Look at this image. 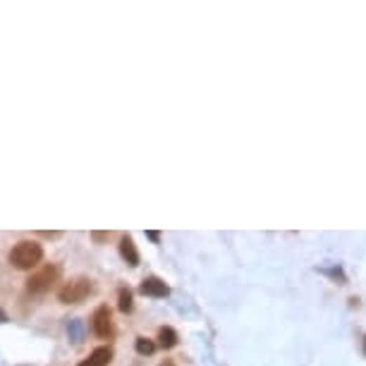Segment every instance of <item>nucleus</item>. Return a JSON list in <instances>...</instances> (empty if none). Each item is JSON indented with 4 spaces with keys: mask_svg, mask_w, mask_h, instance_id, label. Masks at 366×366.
<instances>
[{
    "mask_svg": "<svg viewBox=\"0 0 366 366\" xmlns=\"http://www.w3.org/2000/svg\"><path fill=\"white\" fill-rule=\"evenodd\" d=\"M8 259L17 271H34L43 261V247L34 240H22L10 249Z\"/></svg>",
    "mask_w": 366,
    "mask_h": 366,
    "instance_id": "1",
    "label": "nucleus"
},
{
    "mask_svg": "<svg viewBox=\"0 0 366 366\" xmlns=\"http://www.w3.org/2000/svg\"><path fill=\"white\" fill-rule=\"evenodd\" d=\"M55 283H60V266L46 264L27 278V290L32 294H43L48 292V290H53Z\"/></svg>",
    "mask_w": 366,
    "mask_h": 366,
    "instance_id": "2",
    "label": "nucleus"
},
{
    "mask_svg": "<svg viewBox=\"0 0 366 366\" xmlns=\"http://www.w3.org/2000/svg\"><path fill=\"white\" fill-rule=\"evenodd\" d=\"M91 292H94V283L84 276H77V278H69V280L57 290V299H60L62 304H81Z\"/></svg>",
    "mask_w": 366,
    "mask_h": 366,
    "instance_id": "3",
    "label": "nucleus"
},
{
    "mask_svg": "<svg viewBox=\"0 0 366 366\" xmlns=\"http://www.w3.org/2000/svg\"><path fill=\"white\" fill-rule=\"evenodd\" d=\"M91 330L98 335L101 340H110L115 333V325H113V311L108 309L106 304H101L91 316Z\"/></svg>",
    "mask_w": 366,
    "mask_h": 366,
    "instance_id": "4",
    "label": "nucleus"
},
{
    "mask_svg": "<svg viewBox=\"0 0 366 366\" xmlns=\"http://www.w3.org/2000/svg\"><path fill=\"white\" fill-rule=\"evenodd\" d=\"M139 292L147 294V297H168V294H170V287H168L165 280H161V278L149 276V278H144L142 285H139Z\"/></svg>",
    "mask_w": 366,
    "mask_h": 366,
    "instance_id": "5",
    "label": "nucleus"
},
{
    "mask_svg": "<svg viewBox=\"0 0 366 366\" xmlns=\"http://www.w3.org/2000/svg\"><path fill=\"white\" fill-rule=\"evenodd\" d=\"M115 352L110 345H103V347H96L94 352L89 354L86 359H81V362L77 366H110V362H113Z\"/></svg>",
    "mask_w": 366,
    "mask_h": 366,
    "instance_id": "6",
    "label": "nucleus"
},
{
    "mask_svg": "<svg viewBox=\"0 0 366 366\" xmlns=\"http://www.w3.org/2000/svg\"><path fill=\"white\" fill-rule=\"evenodd\" d=\"M120 257L125 259V264H130L132 269L139 266V252H137V244L132 240V235H125L120 240Z\"/></svg>",
    "mask_w": 366,
    "mask_h": 366,
    "instance_id": "7",
    "label": "nucleus"
},
{
    "mask_svg": "<svg viewBox=\"0 0 366 366\" xmlns=\"http://www.w3.org/2000/svg\"><path fill=\"white\" fill-rule=\"evenodd\" d=\"M177 333L175 328H170V325H163V328L158 330V345L163 347V350H172V347L177 345Z\"/></svg>",
    "mask_w": 366,
    "mask_h": 366,
    "instance_id": "8",
    "label": "nucleus"
},
{
    "mask_svg": "<svg viewBox=\"0 0 366 366\" xmlns=\"http://www.w3.org/2000/svg\"><path fill=\"white\" fill-rule=\"evenodd\" d=\"M118 309L122 313H130L132 309H135V299H132V292L127 287H122L120 294H118Z\"/></svg>",
    "mask_w": 366,
    "mask_h": 366,
    "instance_id": "9",
    "label": "nucleus"
},
{
    "mask_svg": "<svg viewBox=\"0 0 366 366\" xmlns=\"http://www.w3.org/2000/svg\"><path fill=\"white\" fill-rule=\"evenodd\" d=\"M156 342L154 340H149V338H137L135 340V350L139 352V354H154L156 352Z\"/></svg>",
    "mask_w": 366,
    "mask_h": 366,
    "instance_id": "10",
    "label": "nucleus"
},
{
    "mask_svg": "<svg viewBox=\"0 0 366 366\" xmlns=\"http://www.w3.org/2000/svg\"><path fill=\"white\" fill-rule=\"evenodd\" d=\"M91 237H94L96 242H103V240H108V232H91Z\"/></svg>",
    "mask_w": 366,
    "mask_h": 366,
    "instance_id": "11",
    "label": "nucleus"
},
{
    "mask_svg": "<svg viewBox=\"0 0 366 366\" xmlns=\"http://www.w3.org/2000/svg\"><path fill=\"white\" fill-rule=\"evenodd\" d=\"M147 237H149V240H154V242H158V240H161V232L151 230V232H147Z\"/></svg>",
    "mask_w": 366,
    "mask_h": 366,
    "instance_id": "12",
    "label": "nucleus"
},
{
    "mask_svg": "<svg viewBox=\"0 0 366 366\" xmlns=\"http://www.w3.org/2000/svg\"><path fill=\"white\" fill-rule=\"evenodd\" d=\"M43 237H60V232H41Z\"/></svg>",
    "mask_w": 366,
    "mask_h": 366,
    "instance_id": "13",
    "label": "nucleus"
},
{
    "mask_svg": "<svg viewBox=\"0 0 366 366\" xmlns=\"http://www.w3.org/2000/svg\"><path fill=\"white\" fill-rule=\"evenodd\" d=\"M161 366H177V364L172 359H165V362H161Z\"/></svg>",
    "mask_w": 366,
    "mask_h": 366,
    "instance_id": "14",
    "label": "nucleus"
},
{
    "mask_svg": "<svg viewBox=\"0 0 366 366\" xmlns=\"http://www.w3.org/2000/svg\"><path fill=\"white\" fill-rule=\"evenodd\" d=\"M3 321H8V316H5V311L0 309V323H3Z\"/></svg>",
    "mask_w": 366,
    "mask_h": 366,
    "instance_id": "15",
    "label": "nucleus"
}]
</instances>
